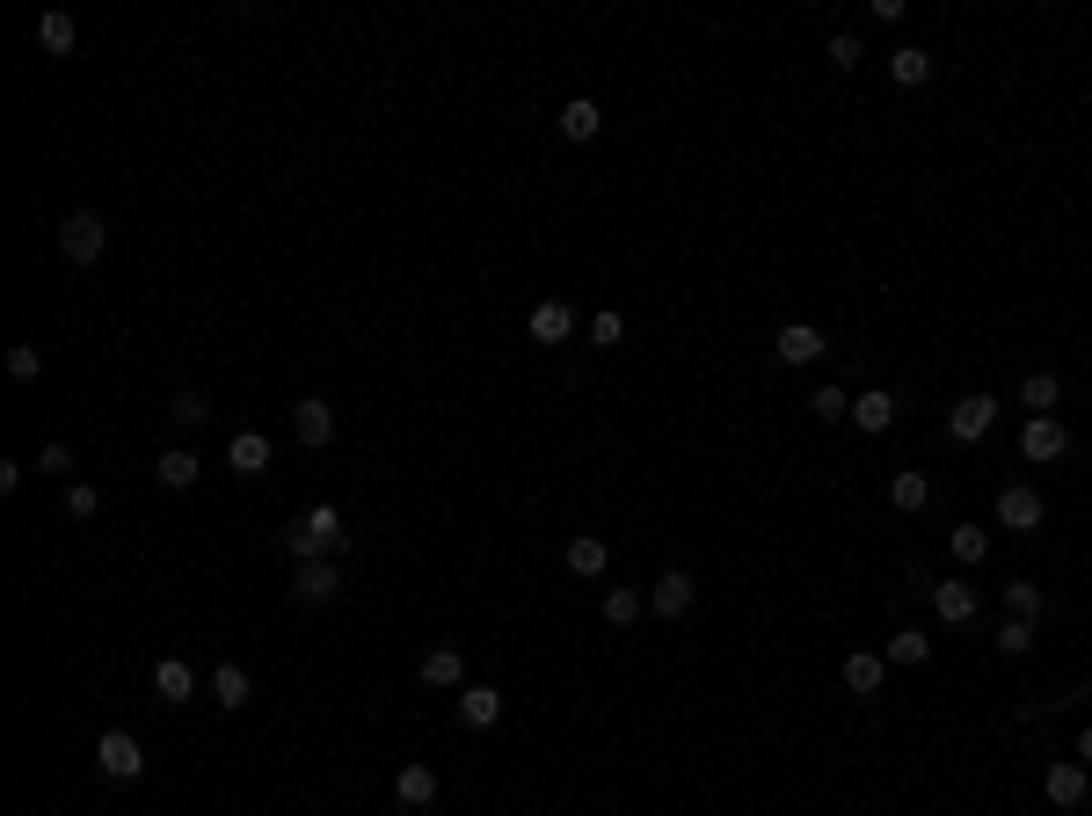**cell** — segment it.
<instances>
[{
    "instance_id": "6da1fadb",
    "label": "cell",
    "mask_w": 1092,
    "mask_h": 816,
    "mask_svg": "<svg viewBox=\"0 0 1092 816\" xmlns=\"http://www.w3.org/2000/svg\"><path fill=\"white\" fill-rule=\"evenodd\" d=\"M284 555L292 561H335L343 555V518H335V504H313L306 518L284 533Z\"/></svg>"
},
{
    "instance_id": "7a4b0ae2",
    "label": "cell",
    "mask_w": 1092,
    "mask_h": 816,
    "mask_svg": "<svg viewBox=\"0 0 1092 816\" xmlns=\"http://www.w3.org/2000/svg\"><path fill=\"white\" fill-rule=\"evenodd\" d=\"M59 256L81 262V270H95V262L110 256V226H103V211H66V219H59Z\"/></svg>"
},
{
    "instance_id": "3957f363",
    "label": "cell",
    "mask_w": 1092,
    "mask_h": 816,
    "mask_svg": "<svg viewBox=\"0 0 1092 816\" xmlns=\"http://www.w3.org/2000/svg\"><path fill=\"white\" fill-rule=\"evenodd\" d=\"M95 765H103V781H139V773H146V751H139V736L103 730V736H95Z\"/></svg>"
},
{
    "instance_id": "277c9868",
    "label": "cell",
    "mask_w": 1092,
    "mask_h": 816,
    "mask_svg": "<svg viewBox=\"0 0 1092 816\" xmlns=\"http://www.w3.org/2000/svg\"><path fill=\"white\" fill-rule=\"evenodd\" d=\"M292 437H299L306 452L335 445V401H321V394H299V401H292Z\"/></svg>"
},
{
    "instance_id": "5b68a950",
    "label": "cell",
    "mask_w": 1092,
    "mask_h": 816,
    "mask_svg": "<svg viewBox=\"0 0 1092 816\" xmlns=\"http://www.w3.org/2000/svg\"><path fill=\"white\" fill-rule=\"evenodd\" d=\"M990 423H998V401L990 394H961L947 409V437L954 445H976V437H990Z\"/></svg>"
},
{
    "instance_id": "8992f818",
    "label": "cell",
    "mask_w": 1092,
    "mask_h": 816,
    "mask_svg": "<svg viewBox=\"0 0 1092 816\" xmlns=\"http://www.w3.org/2000/svg\"><path fill=\"white\" fill-rule=\"evenodd\" d=\"M292 598L299 606H335V598H343V569H335V561H299L292 569Z\"/></svg>"
},
{
    "instance_id": "52a82bcc",
    "label": "cell",
    "mask_w": 1092,
    "mask_h": 816,
    "mask_svg": "<svg viewBox=\"0 0 1092 816\" xmlns=\"http://www.w3.org/2000/svg\"><path fill=\"white\" fill-rule=\"evenodd\" d=\"M1041 518H1049V504H1041L1027 482L998 488V525H1006V533H1041Z\"/></svg>"
},
{
    "instance_id": "ba28073f",
    "label": "cell",
    "mask_w": 1092,
    "mask_h": 816,
    "mask_svg": "<svg viewBox=\"0 0 1092 816\" xmlns=\"http://www.w3.org/2000/svg\"><path fill=\"white\" fill-rule=\"evenodd\" d=\"M524 329H532V343H539V350H561V343L575 335V307H569V299H539Z\"/></svg>"
},
{
    "instance_id": "9c48e42d",
    "label": "cell",
    "mask_w": 1092,
    "mask_h": 816,
    "mask_svg": "<svg viewBox=\"0 0 1092 816\" xmlns=\"http://www.w3.org/2000/svg\"><path fill=\"white\" fill-rule=\"evenodd\" d=\"M1063 445H1071V431H1063L1057 416H1027V431H1020V452L1034 459V467H1049V459H1063Z\"/></svg>"
},
{
    "instance_id": "30bf717a",
    "label": "cell",
    "mask_w": 1092,
    "mask_h": 816,
    "mask_svg": "<svg viewBox=\"0 0 1092 816\" xmlns=\"http://www.w3.org/2000/svg\"><path fill=\"white\" fill-rule=\"evenodd\" d=\"M154 693H160V707H190L197 700V671L183 657H160L154 663Z\"/></svg>"
},
{
    "instance_id": "8fae6325",
    "label": "cell",
    "mask_w": 1092,
    "mask_h": 816,
    "mask_svg": "<svg viewBox=\"0 0 1092 816\" xmlns=\"http://www.w3.org/2000/svg\"><path fill=\"white\" fill-rule=\"evenodd\" d=\"M394 802H401V809H430V802H437V765L408 758V765L394 773Z\"/></svg>"
},
{
    "instance_id": "7c38bea8",
    "label": "cell",
    "mask_w": 1092,
    "mask_h": 816,
    "mask_svg": "<svg viewBox=\"0 0 1092 816\" xmlns=\"http://www.w3.org/2000/svg\"><path fill=\"white\" fill-rule=\"evenodd\" d=\"M1085 787H1092V765L1063 758V765H1049V781H1041V795L1057 802V809H1078V802H1085Z\"/></svg>"
},
{
    "instance_id": "4fadbf2b",
    "label": "cell",
    "mask_w": 1092,
    "mask_h": 816,
    "mask_svg": "<svg viewBox=\"0 0 1092 816\" xmlns=\"http://www.w3.org/2000/svg\"><path fill=\"white\" fill-rule=\"evenodd\" d=\"M648 612H656V620H685V612H693V576H685V569L656 576V591H648Z\"/></svg>"
},
{
    "instance_id": "5bb4252c",
    "label": "cell",
    "mask_w": 1092,
    "mask_h": 816,
    "mask_svg": "<svg viewBox=\"0 0 1092 816\" xmlns=\"http://www.w3.org/2000/svg\"><path fill=\"white\" fill-rule=\"evenodd\" d=\"M772 358H780V365H815V358H823V329H809V321H787L780 343H772Z\"/></svg>"
},
{
    "instance_id": "9a60e30c",
    "label": "cell",
    "mask_w": 1092,
    "mask_h": 816,
    "mask_svg": "<svg viewBox=\"0 0 1092 816\" xmlns=\"http://www.w3.org/2000/svg\"><path fill=\"white\" fill-rule=\"evenodd\" d=\"M459 722L467 730H496L503 722V693L496 685H459Z\"/></svg>"
},
{
    "instance_id": "2e32d148",
    "label": "cell",
    "mask_w": 1092,
    "mask_h": 816,
    "mask_svg": "<svg viewBox=\"0 0 1092 816\" xmlns=\"http://www.w3.org/2000/svg\"><path fill=\"white\" fill-rule=\"evenodd\" d=\"M597 132H605V110L590 103V95H569V103H561V140L583 146V140H597Z\"/></svg>"
},
{
    "instance_id": "e0dca14e",
    "label": "cell",
    "mask_w": 1092,
    "mask_h": 816,
    "mask_svg": "<svg viewBox=\"0 0 1092 816\" xmlns=\"http://www.w3.org/2000/svg\"><path fill=\"white\" fill-rule=\"evenodd\" d=\"M226 467L241 474V482H256V474H270V437H262V431H241L233 445H226Z\"/></svg>"
},
{
    "instance_id": "ac0fdd59",
    "label": "cell",
    "mask_w": 1092,
    "mask_h": 816,
    "mask_svg": "<svg viewBox=\"0 0 1092 816\" xmlns=\"http://www.w3.org/2000/svg\"><path fill=\"white\" fill-rule=\"evenodd\" d=\"M197 474H205V459H197L190 445H168V452L154 459V482H160V488H197Z\"/></svg>"
},
{
    "instance_id": "d6986e66",
    "label": "cell",
    "mask_w": 1092,
    "mask_h": 816,
    "mask_svg": "<svg viewBox=\"0 0 1092 816\" xmlns=\"http://www.w3.org/2000/svg\"><path fill=\"white\" fill-rule=\"evenodd\" d=\"M852 423H860L867 437H882L888 423H896V394H888V386H867V394L852 401Z\"/></svg>"
},
{
    "instance_id": "ffe728a7",
    "label": "cell",
    "mask_w": 1092,
    "mask_h": 816,
    "mask_svg": "<svg viewBox=\"0 0 1092 816\" xmlns=\"http://www.w3.org/2000/svg\"><path fill=\"white\" fill-rule=\"evenodd\" d=\"M882 678H888V657H874V649H852V657H845V685H852L860 700L882 693Z\"/></svg>"
},
{
    "instance_id": "44dd1931",
    "label": "cell",
    "mask_w": 1092,
    "mask_h": 816,
    "mask_svg": "<svg viewBox=\"0 0 1092 816\" xmlns=\"http://www.w3.org/2000/svg\"><path fill=\"white\" fill-rule=\"evenodd\" d=\"M933 612L947 627H969L976 620V583H933Z\"/></svg>"
},
{
    "instance_id": "7402d4cb",
    "label": "cell",
    "mask_w": 1092,
    "mask_h": 816,
    "mask_svg": "<svg viewBox=\"0 0 1092 816\" xmlns=\"http://www.w3.org/2000/svg\"><path fill=\"white\" fill-rule=\"evenodd\" d=\"M248 693H256V678H248L241 663H219V671H211V700H219L226 714H241V707H248Z\"/></svg>"
},
{
    "instance_id": "603a6c76",
    "label": "cell",
    "mask_w": 1092,
    "mask_h": 816,
    "mask_svg": "<svg viewBox=\"0 0 1092 816\" xmlns=\"http://www.w3.org/2000/svg\"><path fill=\"white\" fill-rule=\"evenodd\" d=\"M1057 401H1063L1057 372H1027V380H1020V409H1027V416H1057Z\"/></svg>"
},
{
    "instance_id": "cb8c5ba5",
    "label": "cell",
    "mask_w": 1092,
    "mask_h": 816,
    "mask_svg": "<svg viewBox=\"0 0 1092 816\" xmlns=\"http://www.w3.org/2000/svg\"><path fill=\"white\" fill-rule=\"evenodd\" d=\"M73 37H81V22H73L66 8H44V16H37V44H44L52 59H66V52H73Z\"/></svg>"
},
{
    "instance_id": "d4e9b609",
    "label": "cell",
    "mask_w": 1092,
    "mask_h": 816,
    "mask_svg": "<svg viewBox=\"0 0 1092 816\" xmlns=\"http://www.w3.org/2000/svg\"><path fill=\"white\" fill-rule=\"evenodd\" d=\"M888 81H896V87H925V81H933V52H925V44L888 52Z\"/></svg>"
},
{
    "instance_id": "484cf974",
    "label": "cell",
    "mask_w": 1092,
    "mask_h": 816,
    "mask_svg": "<svg viewBox=\"0 0 1092 816\" xmlns=\"http://www.w3.org/2000/svg\"><path fill=\"white\" fill-rule=\"evenodd\" d=\"M423 685H437V693H459V685H467V657H459V649H430V657H423Z\"/></svg>"
},
{
    "instance_id": "4316f807",
    "label": "cell",
    "mask_w": 1092,
    "mask_h": 816,
    "mask_svg": "<svg viewBox=\"0 0 1092 816\" xmlns=\"http://www.w3.org/2000/svg\"><path fill=\"white\" fill-rule=\"evenodd\" d=\"M888 504H896V510H925V504H933V482H925L918 467H896V482H888Z\"/></svg>"
},
{
    "instance_id": "83f0119b",
    "label": "cell",
    "mask_w": 1092,
    "mask_h": 816,
    "mask_svg": "<svg viewBox=\"0 0 1092 816\" xmlns=\"http://www.w3.org/2000/svg\"><path fill=\"white\" fill-rule=\"evenodd\" d=\"M605 561H612V555H605V539H597V533H575V539H569V569H575V576H605Z\"/></svg>"
},
{
    "instance_id": "f1b7e54d",
    "label": "cell",
    "mask_w": 1092,
    "mask_h": 816,
    "mask_svg": "<svg viewBox=\"0 0 1092 816\" xmlns=\"http://www.w3.org/2000/svg\"><path fill=\"white\" fill-rule=\"evenodd\" d=\"M882 657H888V663H903V671H911V663H925V657H933V642H925L918 627H896V634H888V649H882Z\"/></svg>"
},
{
    "instance_id": "f546056e",
    "label": "cell",
    "mask_w": 1092,
    "mask_h": 816,
    "mask_svg": "<svg viewBox=\"0 0 1092 816\" xmlns=\"http://www.w3.org/2000/svg\"><path fill=\"white\" fill-rule=\"evenodd\" d=\"M947 547H954V561H969V569H984V555H990V533H984V525H954V539H947Z\"/></svg>"
},
{
    "instance_id": "4dcf8cb0",
    "label": "cell",
    "mask_w": 1092,
    "mask_h": 816,
    "mask_svg": "<svg viewBox=\"0 0 1092 816\" xmlns=\"http://www.w3.org/2000/svg\"><path fill=\"white\" fill-rule=\"evenodd\" d=\"M809 416L815 423H845L852 416V394H845V386H815V394H809Z\"/></svg>"
},
{
    "instance_id": "1f68e13d",
    "label": "cell",
    "mask_w": 1092,
    "mask_h": 816,
    "mask_svg": "<svg viewBox=\"0 0 1092 816\" xmlns=\"http://www.w3.org/2000/svg\"><path fill=\"white\" fill-rule=\"evenodd\" d=\"M8 380L37 386V380H44V350H37V343H15V350H8Z\"/></svg>"
},
{
    "instance_id": "d6a6232c",
    "label": "cell",
    "mask_w": 1092,
    "mask_h": 816,
    "mask_svg": "<svg viewBox=\"0 0 1092 816\" xmlns=\"http://www.w3.org/2000/svg\"><path fill=\"white\" fill-rule=\"evenodd\" d=\"M168 416H175V423H183V431H197V423H205V416H211V401H205V394H197V386H183V394H175V401H168Z\"/></svg>"
},
{
    "instance_id": "836d02e7",
    "label": "cell",
    "mask_w": 1092,
    "mask_h": 816,
    "mask_svg": "<svg viewBox=\"0 0 1092 816\" xmlns=\"http://www.w3.org/2000/svg\"><path fill=\"white\" fill-rule=\"evenodd\" d=\"M605 620L612 627H634V620H642V591H626V583H620V591H605Z\"/></svg>"
},
{
    "instance_id": "e575fe53",
    "label": "cell",
    "mask_w": 1092,
    "mask_h": 816,
    "mask_svg": "<svg viewBox=\"0 0 1092 816\" xmlns=\"http://www.w3.org/2000/svg\"><path fill=\"white\" fill-rule=\"evenodd\" d=\"M998 649L1006 657H1034V620H1006L998 627Z\"/></svg>"
},
{
    "instance_id": "d590c367",
    "label": "cell",
    "mask_w": 1092,
    "mask_h": 816,
    "mask_svg": "<svg viewBox=\"0 0 1092 816\" xmlns=\"http://www.w3.org/2000/svg\"><path fill=\"white\" fill-rule=\"evenodd\" d=\"M1006 612L1012 620H1041V591L1034 583H1006Z\"/></svg>"
},
{
    "instance_id": "8d00e7d4",
    "label": "cell",
    "mask_w": 1092,
    "mask_h": 816,
    "mask_svg": "<svg viewBox=\"0 0 1092 816\" xmlns=\"http://www.w3.org/2000/svg\"><path fill=\"white\" fill-rule=\"evenodd\" d=\"M95 510H103V488L73 482V488H66V518H95Z\"/></svg>"
},
{
    "instance_id": "74e56055",
    "label": "cell",
    "mask_w": 1092,
    "mask_h": 816,
    "mask_svg": "<svg viewBox=\"0 0 1092 816\" xmlns=\"http://www.w3.org/2000/svg\"><path fill=\"white\" fill-rule=\"evenodd\" d=\"M620 335H626V321H620V313H597V321H590V343H597V350H612Z\"/></svg>"
},
{
    "instance_id": "f35d334b",
    "label": "cell",
    "mask_w": 1092,
    "mask_h": 816,
    "mask_svg": "<svg viewBox=\"0 0 1092 816\" xmlns=\"http://www.w3.org/2000/svg\"><path fill=\"white\" fill-rule=\"evenodd\" d=\"M831 66H860V37H845V30L831 37Z\"/></svg>"
},
{
    "instance_id": "ab89813d",
    "label": "cell",
    "mask_w": 1092,
    "mask_h": 816,
    "mask_svg": "<svg viewBox=\"0 0 1092 816\" xmlns=\"http://www.w3.org/2000/svg\"><path fill=\"white\" fill-rule=\"evenodd\" d=\"M37 467H44V474H66L73 452H66V445H44V452H37Z\"/></svg>"
},
{
    "instance_id": "60d3db41",
    "label": "cell",
    "mask_w": 1092,
    "mask_h": 816,
    "mask_svg": "<svg viewBox=\"0 0 1092 816\" xmlns=\"http://www.w3.org/2000/svg\"><path fill=\"white\" fill-rule=\"evenodd\" d=\"M1078 765H1092V730H1078Z\"/></svg>"
}]
</instances>
